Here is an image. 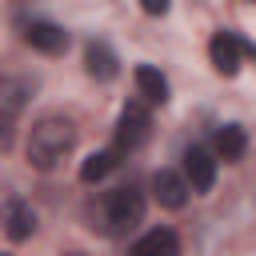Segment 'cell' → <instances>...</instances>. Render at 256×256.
<instances>
[{
	"label": "cell",
	"instance_id": "obj_1",
	"mask_svg": "<svg viewBox=\"0 0 256 256\" xmlns=\"http://www.w3.org/2000/svg\"><path fill=\"white\" fill-rule=\"evenodd\" d=\"M72 148H76V124L68 116H60V112L40 116L32 124V132H28V164L40 168V172L56 168Z\"/></svg>",
	"mask_w": 256,
	"mask_h": 256
},
{
	"label": "cell",
	"instance_id": "obj_2",
	"mask_svg": "<svg viewBox=\"0 0 256 256\" xmlns=\"http://www.w3.org/2000/svg\"><path fill=\"white\" fill-rule=\"evenodd\" d=\"M88 220L104 236H124L144 220V196L136 188H112L96 204H88Z\"/></svg>",
	"mask_w": 256,
	"mask_h": 256
},
{
	"label": "cell",
	"instance_id": "obj_3",
	"mask_svg": "<svg viewBox=\"0 0 256 256\" xmlns=\"http://www.w3.org/2000/svg\"><path fill=\"white\" fill-rule=\"evenodd\" d=\"M244 56L252 60V56H256V44H248V40L236 36V32H216V36L208 40V60H212V68H216L220 76H236Z\"/></svg>",
	"mask_w": 256,
	"mask_h": 256
},
{
	"label": "cell",
	"instance_id": "obj_4",
	"mask_svg": "<svg viewBox=\"0 0 256 256\" xmlns=\"http://www.w3.org/2000/svg\"><path fill=\"white\" fill-rule=\"evenodd\" d=\"M152 132V120H148V108L140 100H128L120 108V120H116V152H136Z\"/></svg>",
	"mask_w": 256,
	"mask_h": 256
},
{
	"label": "cell",
	"instance_id": "obj_5",
	"mask_svg": "<svg viewBox=\"0 0 256 256\" xmlns=\"http://www.w3.org/2000/svg\"><path fill=\"white\" fill-rule=\"evenodd\" d=\"M0 228H4V236L16 240V244L28 240V236L36 232V212H32V204L20 200V196L4 200V208H0Z\"/></svg>",
	"mask_w": 256,
	"mask_h": 256
},
{
	"label": "cell",
	"instance_id": "obj_6",
	"mask_svg": "<svg viewBox=\"0 0 256 256\" xmlns=\"http://www.w3.org/2000/svg\"><path fill=\"white\" fill-rule=\"evenodd\" d=\"M184 180H188L192 192H208V188L216 184V160H212L208 148L192 144V148L184 152Z\"/></svg>",
	"mask_w": 256,
	"mask_h": 256
},
{
	"label": "cell",
	"instance_id": "obj_7",
	"mask_svg": "<svg viewBox=\"0 0 256 256\" xmlns=\"http://www.w3.org/2000/svg\"><path fill=\"white\" fill-rule=\"evenodd\" d=\"M24 40L44 56H60L68 48V32L60 24H52V20H28L24 24Z\"/></svg>",
	"mask_w": 256,
	"mask_h": 256
},
{
	"label": "cell",
	"instance_id": "obj_8",
	"mask_svg": "<svg viewBox=\"0 0 256 256\" xmlns=\"http://www.w3.org/2000/svg\"><path fill=\"white\" fill-rule=\"evenodd\" d=\"M188 192H192L188 180H184L180 172H172V168H160V172L152 176V196L160 200V208H172V212L184 208V204H188Z\"/></svg>",
	"mask_w": 256,
	"mask_h": 256
},
{
	"label": "cell",
	"instance_id": "obj_9",
	"mask_svg": "<svg viewBox=\"0 0 256 256\" xmlns=\"http://www.w3.org/2000/svg\"><path fill=\"white\" fill-rule=\"evenodd\" d=\"M128 256H180V240L172 228H152L128 248Z\"/></svg>",
	"mask_w": 256,
	"mask_h": 256
},
{
	"label": "cell",
	"instance_id": "obj_10",
	"mask_svg": "<svg viewBox=\"0 0 256 256\" xmlns=\"http://www.w3.org/2000/svg\"><path fill=\"white\" fill-rule=\"evenodd\" d=\"M84 64H88V76H96V80H116V72H120V60H116V52L104 44V40H88V48H84Z\"/></svg>",
	"mask_w": 256,
	"mask_h": 256
},
{
	"label": "cell",
	"instance_id": "obj_11",
	"mask_svg": "<svg viewBox=\"0 0 256 256\" xmlns=\"http://www.w3.org/2000/svg\"><path fill=\"white\" fill-rule=\"evenodd\" d=\"M28 96H32V80H24V76H4V80H0V112H4V120L16 116Z\"/></svg>",
	"mask_w": 256,
	"mask_h": 256
},
{
	"label": "cell",
	"instance_id": "obj_12",
	"mask_svg": "<svg viewBox=\"0 0 256 256\" xmlns=\"http://www.w3.org/2000/svg\"><path fill=\"white\" fill-rule=\"evenodd\" d=\"M212 148H216V156H220V160H240V156H244V148H248V132H244L240 124H224V128L216 132Z\"/></svg>",
	"mask_w": 256,
	"mask_h": 256
},
{
	"label": "cell",
	"instance_id": "obj_13",
	"mask_svg": "<svg viewBox=\"0 0 256 256\" xmlns=\"http://www.w3.org/2000/svg\"><path fill=\"white\" fill-rule=\"evenodd\" d=\"M136 88H140V96L152 100V104H164V100H168V80H164L152 64H140V68H136Z\"/></svg>",
	"mask_w": 256,
	"mask_h": 256
},
{
	"label": "cell",
	"instance_id": "obj_14",
	"mask_svg": "<svg viewBox=\"0 0 256 256\" xmlns=\"http://www.w3.org/2000/svg\"><path fill=\"white\" fill-rule=\"evenodd\" d=\"M116 156H120L116 148H104V152H92V156H88V160L80 164V180H84V184H96V180H104V176H108V172L116 168Z\"/></svg>",
	"mask_w": 256,
	"mask_h": 256
},
{
	"label": "cell",
	"instance_id": "obj_15",
	"mask_svg": "<svg viewBox=\"0 0 256 256\" xmlns=\"http://www.w3.org/2000/svg\"><path fill=\"white\" fill-rule=\"evenodd\" d=\"M144 12H148V16H164V12H168V4H164V0H148V4H144Z\"/></svg>",
	"mask_w": 256,
	"mask_h": 256
},
{
	"label": "cell",
	"instance_id": "obj_16",
	"mask_svg": "<svg viewBox=\"0 0 256 256\" xmlns=\"http://www.w3.org/2000/svg\"><path fill=\"white\" fill-rule=\"evenodd\" d=\"M8 144H12V124H8V120H0V152H4Z\"/></svg>",
	"mask_w": 256,
	"mask_h": 256
},
{
	"label": "cell",
	"instance_id": "obj_17",
	"mask_svg": "<svg viewBox=\"0 0 256 256\" xmlns=\"http://www.w3.org/2000/svg\"><path fill=\"white\" fill-rule=\"evenodd\" d=\"M64 256H84V252H64Z\"/></svg>",
	"mask_w": 256,
	"mask_h": 256
},
{
	"label": "cell",
	"instance_id": "obj_18",
	"mask_svg": "<svg viewBox=\"0 0 256 256\" xmlns=\"http://www.w3.org/2000/svg\"><path fill=\"white\" fill-rule=\"evenodd\" d=\"M0 256H4V252H0Z\"/></svg>",
	"mask_w": 256,
	"mask_h": 256
}]
</instances>
